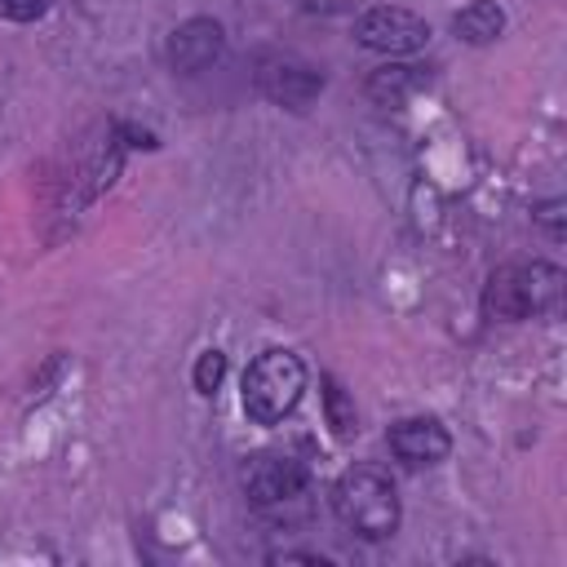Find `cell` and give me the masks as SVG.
<instances>
[{
  "instance_id": "7c38bea8",
  "label": "cell",
  "mask_w": 567,
  "mask_h": 567,
  "mask_svg": "<svg viewBox=\"0 0 567 567\" xmlns=\"http://www.w3.org/2000/svg\"><path fill=\"white\" fill-rule=\"evenodd\" d=\"M221 377H226V354L221 350H204L199 363H195V390L199 394H213L221 385Z\"/></svg>"
},
{
  "instance_id": "5b68a950",
  "label": "cell",
  "mask_w": 567,
  "mask_h": 567,
  "mask_svg": "<svg viewBox=\"0 0 567 567\" xmlns=\"http://www.w3.org/2000/svg\"><path fill=\"white\" fill-rule=\"evenodd\" d=\"M306 483H310L306 461H297V456L284 452V447H266V452L248 456V465H244V492H248L252 505H279V501H292Z\"/></svg>"
},
{
  "instance_id": "5bb4252c",
  "label": "cell",
  "mask_w": 567,
  "mask_h": 567,
  "mask_svg": "<svg viewBox=\"0 0 567 567\" xmlns=\"http://www.w3.org/2000/svg\"><path fill=\"white\" fill-rule=\"evenodd\" d=\"M532 217H536L554 239L563 235V199H545V204H536V208H532Z\"/></svg>"
},
{
  "instance_id": "8fae6325",
  "label": "cell",
  "mask_w": 567,
  "mask_h": 567,
  "mask_svg": "<svg viewBox=\"0 0 567 567\" xmlns=\"http://www.w3.org/2000/svg\"><path fill=\"white\" fill-rule=\"evenodd\" d=\"M323 403H328V425H332V434H341V439H350L359 425H354V408L346 403V394H341V385L328 377L323 381Z\"/></svg>"
},
{
  "instance_id": "7a4b0ae2",
  "label": "cell",
  "mask_w": 567,
  "mask_h": 567,
  "mask_svg": "<svg viewBox=\"0 0 567 567\" xmlns=\"http://www.w3.org/2000/svg\"><path fill=\"white\" fill-rule=\"evenodd\" d=\"M563 301V270L549 261H527V266H501L487 288H483V315L487 319H532V315H554Z\"/></svg>"
},
{
  "instance_id": "52a82bcc",
  "label": "cell",
  "mask_w": 567,
  "mask_h": 567,
  "mask_svg": "<svg viewBox=\"0 0 567 567\" xmlns=\"http://www.w3.org/2000/svg\"><path fill=\"white\" fill-rule=\"evenodd\" d=\"M226 53V31L213 18H186L182 27H173L168 35V66L182 75L208 71L217 58Z\"/></svg>"
},
{
  "instance_id": "30bf717a",
  "label": "cell",
  "mask_w": 567,
  "mask_h": 567,
  "mask_svg": "<svg viewBox=\"0 0 567 567\" xmlns=\"http://www.w3.org/2000/svg\"><path fill=\"white\" fill-rule=\"evenodd\" d=\"M421 84H425L421 66H381L368 80V97L381 102V106H403Z\"/></svg>"
},
{
  "instance_id": "9a60e30c",
  "label": "cell",
  "mask_w": 567,
  "mask_h": 567,
  "mask_svg": "<svg viewBox=\"0 0 567 567\" xmlns=\"http://www.w3.org/2000/svg\"><path fill=\"white\" fill-rule=\"evenodd\" d=\"M270 563H319V567H328V558H323V554H275Z\"/></svg>"
},
{
  "instance_id": "6da1fadb",
  "label": "cell",
  "mask_w": 567,
  "mask_h": 567,
  "mask_svg": "<svg viewBox=\"0 0 567 567\" xmlns=\"http://www.w3.org/2000/svg\"><path fill=\"white\" fill-rule=\"evenodd\" d=\"M332 514L363 540H385L399 532V492L385 470L354 465L332 483Z\"/></svg>"
},
{
  "instance_id": "3957f363",
  "label": "cell",
  "mask_w": 567,
  "mask_h": 567,
  "mask_svg": "<svg viewBox=\"0 0 567 567\" xmlns=\"http://www.w3.org/2000/svg\"><path fill=\"white\" fill-rule=\"evenodd\" d=\"M306 390V363L292 350H261L244 372V416L252 425H279Z\"/></svg>"
},
{
  "instance_id": "9c48e42d",
  "label": "cell",
  "mask_w": 567,
  "mask_h": 567,
  "mask_svg": "<svg viewBox=\"0 0 567 567\" xmlns=\"http://www.w3.org/2000/svg\"><path fill=\"white\" fill-rule=\"evenodd\" d=\"M452 31H456L465 44H492V40L505 31V13H501V4H492V0H470V4L452 18Z\"/></svg>"
},
{
  "instance_id": "277c9868",
  "label": "cell",
  "mask_w": 567,
  "mask_h": 567,
  "mask_svg": "<svg viewBox=\"0 0 567 567\" xmlns=\"http://www.w3.org/2000/svg\"><path fill=\"white\" fill-rule=\"evenodd\" d=\"M354 40L372 53H416L425 49L430 40V22L416 18L412 9H399V4H377L368 13L354 18Z\"/></svg>"
},
{
  "instance_id": "8992f818",
  "label": "cell",
  "mask_w": 567,
  "mask_h": 567,
  "mask_svg": "<svg viewBox=\"0 0 567 567\" xmlns=\"http://www.w3.org/2000/svg\"><path fill=\"white\" fill-rule=\"evenodd\" d=\"M257 89H261L270 102L288 106V111H306V106L323 93V75H319L315 66L297 62V58L270 53V58H261V66H257Z\"/></svg>"
},
{
  "instance_id": "ba28073f",
  "label": "cell",
  "mask_w": 567,
  "mask_h": 567,
  "mask_svg": "<svg viewBox=\"0 0 567 567\" xmlns=\"http://www.w3.org/2000/svg\"><path fill=\"white\" fill-rule=\"evenodd\" d=\"M447 447H452V439L434 416H408L390 430V452L408 465H434L447 456Z\"/></svg>"
},
{
  "instance_id": "4fadbf2b",
  "label": "cell",
  "mask_w": 567,
  "mask_h": 567,
  "mask_svg": "<svg viewBox=\"0 0 567 567\" xmlns=\"http://www.w3.org/2000/svg\"><path fill=\"white\" fill-rule=\"evenodd\" d=\"M53 9V0H0V18L9 22H35Z\"/></svg>"
}]
</instances>
